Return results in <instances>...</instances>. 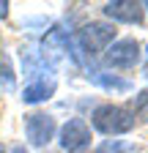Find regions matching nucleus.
<instances>
[{
	"label": "nucleus",
	"mask_w": 148,
	"mask_h": 153,
	"mask_svg": "<svg viewBox=\"0 0 148 153\" xmlns=\"http://www.w3.org/2000/svg\"><path fill=\"white\" fill-rule=\"evenodd\" d=\"M143 6H145V8H148V3H143Z\"/></svg>",
	"instance_id": "nucleus-15"
},
{
	"label": "nucleus",
	"mask_w": 148,
	"mask_h": 153,
	"mask_svg": "<svg viewBox=\"0 0 148 153\" xmlns=\"http://www.w3.org/2000/svg\"><path fill=\"white\" fill-rule=\"evenodd\" d=\"M145 52H148V49H145Z\"/></svg>",
	"instance_id": "nucleus-16"
},
{
	"label": "nucleus",
	"mask_w": 148,
	"mask_h": 153,
	"mask_svg": "<svg viewBox=\"0 0 148 153\" xmlns=\"http://www.w3.org/2000/svg\"><path fill=\"white\" fill-rule=\"evenodd\" d=\"M0 79H3V88L6 90H14V74H11L8 60H3V66H0Z\"/></svg>",
	"instance_id": "nucleus-11"
},
{
	"label": "nucleus",
	"mask_w": 148,
	"mask_h": 153,
	"mask_svg": "<svg viewBox=\"0 0 148 153\" xmlns=\"http://www.w3.org/2000/svg\"><path fill=\"white\" fill-rule=\"evenodd\" d=\"M96 153H129V145H123V142H118V140H107V142L99 145Z\"/></svg>",
	"instance_id": "nucleus-10"
},
{
	"label": "nucleus",
	"mask_w": 148,
	"mask_h": 153,
	"mask_svg": "<svg viewBox=\"0 0 148 153\" xmlns=\"http://www.w3.org/2000/svg\"><path fill=\"white\" fill-rule=\"evenodd\" d=\"M90 123L96 131L107 134V137H118V134H126L135 128V112L118 104H99L90 115Z\"/></svg>",
	"instance_id": "nucleus-1"
},
{
	"label": "nucleus",
	"mask_w": 148,
	"mask_h": 153,
	"mask_svg": "<svg viewBox=\"0 0 148 153\" xmlns=\"http://www.w3.org/2000/svg\"><path fill=\"white\" fill-rule=\"evenodd\" d=\"M55 93V79L49 76H41V79H36V82H30L28 88H25V93H22V99L28 101V104H39V101H44V99H49V96Z\"/></svg>",
	"instance_id": "nucleus-7"
},
{
	"label": "nucleus",
	"mask_w": 148,
	"mask_h": 153,
	"mask_svg": "<svg viewBox=\"0 0 148 153\" xmlns=\"http://www.w3.org/2000/svg\"><path fill=\"white\" fill-rule=\"evenodd\" d=\"M104 16H110L113 22H126V25H140L143 22V6L132 3V0H118V3H107Z\"/></svg>",
	"instance_id": "nucleus-6"
},
{
	"label": "nucleus",
	"mask_w": 148,
	"mask_h": 153,
	"mask_svg": "<svg viewBox=\"0 0 148 153\" xmlns=\"http://www.w3.org/2000/svg\"><path fill=\"white\" fill-rule=\"evenodd\" d=\"M8 14V3H0V16H6Z\"/></svg>",
	"instance_id": "nucleus-12"
},
{
	"label": "nucleus",
	"mask_w": 148,
	"mask_h": 153,
	"mask_svg": "<svg viewBox=\"0 0 148 153\" xmlns=\"http://www.w3.org/2000/svg\"><path fill=\"white\" fill-rule=\"evenodd\" d=\"M90 145V128L82 118H71L61 128V148L69 153H80Z\"/></svg>",
	"instance_id": "nucleus-5"
},
{
	"label": "nucleus",
	"mask_w": 148,
	"mask_h": 153,
	"mask_svg": "<svg viewBox=\"0 0 148 153\" xmlns=\"http://www.w3.org/2000/svg\"><path fill=\"white\" fill-rule=\"evenodd\" d=\"M113 41H115V27L107 25V22H90L82 30H77V36H74L77 49L82 55H88V57H96L99 52H104Z\"/></svg>",
	"instance_id": "nucleus-2"
},
{
	"label": "nucleus",
	"mask_w": 148,
	"mask_h": 153,
	"mask_svg": "<svg viewBox=\"0 0 148 153\" xmlns=\"http://www.w3.org/2000/svg\"><path fill=\"white\" fill-rule=\"evenodd\" d=\"M11 153H28V150H25V148H22V145H16V148H14V150H11Z\"/></svg>",
	"instance_id": "nucleus-13"
},
{
	"label": "nucleus",
	"mask_w": 148,
	"mask_h": 153,
	"mask_svg": "<svg viewBox=\"0 0 148 153\" xmlns=\"http://www.w3.org/2000/svg\"><path fill=\"white\" fill-rule=\"evenodd\" d=\"M25 137L33 148H44L55 137V118L47 112H30L25 118Z\"/></svg>",
	"instance_id": "nucleus-4"
},
{
	"label": "nucleus",
	"mask_w": 148,
	"mask_h": 153,
	"mask_svg": "<svg viewBox=\"0 0 148 153\" xmlns=\"http://www.w3.org/2000/svg\"><path fill=\"white\" fill-rule=\"evenodd\" d=\"M132 112L137 115L140 120H145V123H148V88L137 93V99H135V109H132Z\"/></svg>",
	"instance_id": "nucleus-9"
},
{
	"label": "nucleus",
	"mask_w": 148,
	"mask_h": 153,
	"mask_svg": "<svg viewBox=\"0 0 148 153\" xmlns=\"http://www.w3.org/2000/svg\"><path fill=\"white\" fill-rule=\"evenodd\" d=\"M93 82L99 88H104V90H129V88H132L126 79H121V76H110V74H96Z\"/></svg>",
	"instance_id": "nucleus-8"
},
{
	"label": "nucleus",
	"mask_w": 148,
	"mask_h": 153,
	"mask_svg": "<svg viewBox=\"0 0 148 153\" xmlns=\"http://www.w3.org/2000/svg\"><path fill=\"white\" fill-rule=\"evenodd\" d=\"M0 153H6V148H3V145H0Z\"/></svg>",
	"instance_id": "nucleus-14"
},
{
	"label": "nucleus",
	"mask_w": 148,
	"mask_h": 153,
	"mask_svg": "<svg viewBox=\"0 0 148 153\" xmlns=\"http://www.w3.org/2000/svg\"><path fill=\"white\" fill-rule=\"evenodd\" d=\"M140 60V44L135 38H118L104 49V66L110 68H132Z\"/></svg>",
	"instance_id": "nucleus-3"
}]
</instances>
